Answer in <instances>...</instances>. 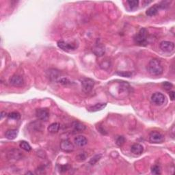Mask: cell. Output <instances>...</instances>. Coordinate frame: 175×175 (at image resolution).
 <instances>
[{
	"mask_svg": "<svg viewBox=\"0 0 175 175\" xmlns=\"http://www.w3.org/2000/svg\"><path fill=\"white\" fill-rule=\"evenodd\" d=\"M110 94L117 99H123L129 95L131 91V87L127 82H115L109 88Z\"/></svg>",
	"mask_w": 175,
	"mask_h": 175,
	"instance_id": "6da1fadb",
	"label": "cell"
},
{
	"mask_svg": "<svg viewBox=\"0 0 175 175\" xmlns=\"http://www.w3.org/2000/svg\"><path fill=\"white\" fill-rule=\"evenodd\" d=\"M147 70L149 73L152 75H161L164 72V68H163L161 62L158 59H152L148 64Z\"/></svg>",
	"mask_w": 175,
	"mask_h": 175,
	"instance_id": "7a4b0ae2",
	"label": "cell"
},
{
	"mask_svg": "<svg viewBox=\"0 0 175 175\" xmlns=\"http://www.w3.org/2000/svg\"><path fill=\"white\" fill-rule=\"evenodd\" d=\"M148 31L146 29L142 28L135 35L133 40L136 44L139 46H146L148 44Z\"/></svg>",
	"mask_w": 175,
	"mask_h": 175,
	"instance_id": "3957f363",
	"label": "cell"
},
{
	"mask_svg": "<svg viewBox=\"0 0 175 175\" xmlns=\"http://www.w3.org/2000/svg\"><path fill=\"white\" fill-rule=\"evenodd\" d=\"M81 84L83 91L86 93H89L93 90L94 82L93 79L90 78H83L81 79Z\"/></svg>",
	"mask_w": 175,
	"mask_h": 175,
	"instance_id": "277c9868",
	"label": "cell"
},
{
	"mask_svg": "<svg viewBox=\"0 0 175 175\" xmlns=\"http://www.w3.org/2000/svg\"><path fill=\"white\" fill-rule=\"evenodd\" d=\"M151 101L156 105H162L164 103L165 97L161 93H155L151 96Z\"/></svg>",
	"mask_w": 175,
	"mask_h": 175,
	"instance_id": "5b68a950",
	"label": "cell"
},
{
	"mask_svg": "<svg viewBox=\"0 0 175 175\" xmlns=\"http://www.w3.org/2000/svg\"><path fill=\"white\" fill-rule=\"evenodd\" d=\"M149 140L154 144H160L164 141V136L159 132L153 131L149 135Z\"/></svg>",
	"mask_w": 175,
	"mask_h": 175,
	"instance_id": "8992f818",
	"label": "cell"
},
{
	"mask_svg": "<svg viewBox=\"0 0 175 175\" xmlns=\"http://www.w3.org/2000/svg\"><path fill=\"white\" fill-rule=\"evenodd\" d=\"M36 115L39 120L47 121L49 118V112L46 108H40L37 109L36 112Z\"/></svg>",
	"mask_w": 175,
	"mask_h": 175,
	"instance_id": "52a82bcc",
	"label": "cell"
},
{
	"mask_svg": "<svg viewBox=\"0 0 175 175\" xmlns=\"http://www.w3.org/2000/svg\"><path fill=\"white\" fill-rule=\"evenodd\" d=\"M159 47L163 51L167 53L173 52L174 49V44L170 41H162Z\"/></svg>",
	"mask_w": 175,
	"mask_h": 175,
	"instance_id": "ba28073f",
	"label": "cell"
},
{
	"mask_svg": "<svg viewBox=\"0 0 175 175\" xmlns=\"http://www.w3.org/2000/svg\"><path fill=\"white\" fill-rule=\"evenodd\" d=\"M9 82L11 85H13V86L15 87H20L22 86L24 84V80L21 75H14L13 77H11Z\"/></svg>",
	"mask_w": 175,
	"mask_h": 175,
	"instance_id": "9c48e42d",
	"label": "cell"
},
{
	"mask_svg": "<svg viewBox=\"0 0 175 175\" xmlns=\"http://www.w3.org/2000/svg\"><path fill=\"white\" fill-rule=\"evenodd\" d=\"M60 149L66 153H70L74 150V145L69 140H64L60 143Z\"/></svg>",
	"mask_w": 175,
	"mask_h": 175,
	"instance_id": "30bf717a",
	"label": "cell"
},
{
	"mask_svg": "<svg viewBox=\"0 0 175 175\" xmlns=\"http://www.w3.org/2000/svg\"><path fill=\"white\" fill-rule=\"evenodd\" d=\"M57 44L59 48L62 49L64 51H71V50H75L76 49V47L73 44L68 43L63 40L58 41Z\"/></svg>",
	"mask_w": 175,
	"mask_h": 175,
	"instance_id": "8fae6325",
	"label": "cell"
},
{
	"mask_svg": "<svg viewBox=\"0 0 175 175\" xmlns=\"http://www.w3.org/2000/svg\"><path fill=\"white\" fill-rule=\"evenodd\" d=\"M93 51L96 55L101 57V56H102L105 54V47L103 46L101 43H98L93 47Z\"/></svg>",
	"mask_w": 175,
	"mask_h": 175,
	"instance_id": "7c38bea8",
	"label": "cell"
},
{
	"mask_svg": "<svg viewBox=\"0 0 175 175\" xmlns=\"http://www.w3.org/2000/svg\"><path fill=\"white\" fill-rule=\"evenodd\" d=\"M131 153L135 155H140L143 153L144 147L140 144H134L131 147Z\"/></svg>",
	"mask_w": 175,
	"mask_h": 175,
	"instance_id": "4fadbf2b",
	"label": "cell"
},
{
	"mask_svg": "<svg viewBox=\"0 0 175 175\" xmlns=\"http://www.w3.org/2000/svg\"><path fill=\"white\" fill-rule=\"evenodd\" d=\"M159 9H161V8H160L159 4L154 5V6H153L150 7V8L146 10V15H148L149 17H153V16H155V15H156L158 13Z\"/></svg>",
	"mask_w": 175,
	"mask_h": 175,
	"instance_id": "5bb4252c",
	"label": "cell"
},
{
	"mask_svg": "<svg viewBox=\"0 0 175 175\" xmlns=\"http://www.w3.org/2000/svg\"><path fill=\"white\" fill-rule=\"evenodd\" d=\"M23 153L21 152L19 150L17 149H13L10 150L8 153V158L11 159H19L21 158L23 155Z\"/></svg>",
	"mask_w": 175,
	"mask_h": 175,
	"instance_id": "9a60e30c",
	"label": "cell"
},
{
	"mask_svg": "<svg viewBox=\"0 0 175 175\" xmlns=\"http://www.w3.org/2000/svg\"><path fill=\"white\" fill-rule=\"evenodd\" d=\"M75 143L78 146H84L85 145H86L88 143V140L85 136L83 135H78L74 139Z\"/></svg>",
	"mask_w": 175,
	"mask_h": 175,
	"instance_id": "2e32d148",
	"label": "cell"
},
{
	"mask_svg": "<svg viewBox=\"0 0 175 175\" xmlns=\"http://www.w3.org/2000/svg\"><path fill=\"white\" fill-rule=\"evenodd\" d=\"M107 104L104 103H97L94 105L88 107V110L90 112H95L98 111L102 110L103 109H104L106 107Z\"/></svg>",
	"mask_w": 175,
	"mask_h": 175,
	"instance_id": "e0dca14e",
	"label": "cell"
},
{
	"mask_svg": "<svg viewBox=\"0 0 175 175\" xmlns=\"http://www.w3.org/2000/svg\"><path fill=\"white\" fill-rule=\"evenodd\" d=\"M18 135V131L16 129H9L6 132L5 136L8 140H14Z\"/></svg>",
	"mask_w": 175,
	"mask_h": 175,
	"instance_id": "ac0fdd59",
	"label": "cell"
},
{
	"mask_svg": "<svg viewBox=\"0 0 175 175\" xmlns=\"http://www.w3.org/2000/svg\"><path fill=\"white\" fill-rule=\"evenodd\" d=\"M112 67V62L111 60L108 58H105L100 63V67L102 69L108 70L109 69Z\"/></svg>",
	"mask_w": 175,
	"mask_h": 175,
	"instance_id": "d6986e66",
	"label": "cell"
},
{
	"mask_svg": "<svg viewBox=\"0 0 175 175\" xmlns=\"http://www.w3.org/2000/svg\"><path fill=\"white\" fill-rule=\"evenodd\" d=\"M60 128V124L58 123H54L50 124L48 127V131L51 133H57Z\"/></svg>",
	"mask_w": 175,
	"mask_h": 175,
	"instance_id": "ffe728a7",
	"label": "cell"
},
{
	"mask_svg": "<svg viewBox=\"0 0 175 175\" xmlns=\"http://www.w3.org/2000/svg\"><path fill=\"white\" fill-rule=\"evenodd\" d=\"M73 127L74 130L78 132H82L86 129V126L84 124H83L79 122H74L73 124Z\"/></svg>",
	"mask_w": 175,
	"mask_h": 175,
	"instance_id": "44dd1931",
	"label": "cell"
},
{
	"mask_svg": "<svg viewBox=\"0 0 175 175\" xmlns=\"http://www.w3.org/2000/svg\"><path fill=\"white\" fill-rule=\"evenodd\" d=\"M127 2L128 4L130 10H134L138 7L139 1H138V0H130V1H127Z\"/></svg>",
	"mask_w": 175,
	"mask_h": 175,
	"instance_id": "7402d4cb",
	"label": "cell"
},
{
	"mask_svg": "<svg viewBox=\"0 0 175 175\" xmlns=\"http://www.w3.org/2000/svg\"><path fill=\"white\" fill-rule=\"evenodd\" d=\"M19 146L22 149H23L25 151H28V152H29V151H30L32 150V147H31L30 145H29L28 142H25V141L21 142L20 144H19Z\"/></svg>",
	"mask_w": 175,
	"mask_h": 175,
	"instance_id": "603a6c76",
	"label": "cell"
},
{
	"mask_svg": "<svg viewBox=\"0 0 175 175\" xmlns=\"http://www.w3.org/2000/svg\"><path fill=\"white\" fill-rule=\"evenodd\" d=\"M8 117L11 118V119H14V120H19V118H21V115L17 112H11L8 114Z\"/></svg>",
	"mask_w": 175,
	"mask_h": 175,
	"instance_id": "cb8c5ba5",
	"label": "cell"
},
{
	"mask_svg": "<svg viewBox=\"0 0 175 175\" xmlns=\"http://www.w3.org/2000/svg\"><path fill=\"white\" fill-rule=\"evenodd\" d=\"M124 142H125V139L123 136H118L116 139V144L118 146H121L124 144Z\"/></svg>",
	"mask_w": 175,
	"mask_h": 175,
	"instance_id": "d4e9b609",
	"label": "cell"
},
{
	"mask_svg": "<svg viewBox=\"0 0 175 175\" xmlns=\"http://www.w3.org/2000/svg\"><path fill=\"white\" fill-rule=\"evenodd\" d=\"M151 173L153 174H161V168L158 165H155L151 168Z\"/></svg>",
	"mask_w": 175,
	"mask_h": 175,
	"instance_id": "484cf974",
	"label": "cell"
},
{
	"mask_svg": "<svg viewBox=\"0 0 175 175\" xmlns=\"http://www.w3.org/2000/svg\"><path fill=\"white\" fill-rule=\"evenodd\" d=\"M101 156H102L101 155H95V156L93 157V158L90 160V162H89V163H90L91 165L96 164L99 161L100 159L101 158Z\"/></svg>",
	"mask_w": 175,
	"mask_h": 175,
	"instance_id": "4316f807",
	"label": "cell"
},
{
	"mask_svg": "<svg viewBox=\"0 0 175 175\" xmlns=\"http://www.w3.org/2000/svg\"><path fill=\"white\" fill-rule=\"evenodd\" d=\"M117 75L124 77V78H130L132 75V73L125 72V71H121V72H118Z\"/></svg>",
	"mask_w": 175,
	"mask_h": 175,
	"instance_id": "83f0119b",
	"label": "cell"
},
{
	"mask_svg": "<svg viewBox=\"0 0 175 175\" xmlns=\"http://www.w3.org/2000/svg\"><path fill=\"white\" fill-rule=\"evenodd\" d=\"M162 85H163V87H164V88L166 90H170L173 87V84H171V83L168 82H165L164 83H163Z\"/></svg>",
	"mask_w": 175,
	"mask_h": 175,
	"instance_id": "f1b7e54d",
	"label": "cell"
},
{
	"mask_svg": "<svg viewBox=\"0 0 175 175\" xmlns=\"http://www.w3.org/2000/svg\"><path fill=\"white\" fill-rule=\"evenodd\" d=\"M77 159H78L79 161H84V160L86 159V155L84 153H80L79 155H78V156L77 157Z\"/></svg>",
	"mask_w": 175,
	"mask_h": 175,
	"instance_id": "f546056e",
	"label": "cell"
},
{
	"mask_svg": "<svg viewBox=\"0 0 175 175\" xmlns=\"http://www.w3.org/2000/svg\"><path fill=\"white\" fill-rule=\"evenodd\" d=\"M69 81L66 78H62V79L60 80V83H61L62 84H64V85H67L68 84H69Z\"/></svg>",
	"mask_w": 175,
	"mask_h": 175,
	"instance_id": "4dcf8cb0",
	"label": "cell"
},
{
	"mask_svg": "<svg viewBox=\"0 0 175 175\" xmlns=\"http://www.w3.org/2000/svg\"><path fill=\"white\" fill-rule=\"evenodd\" d=\"M169 96H170V99L172 101H174V91L169 92Z\"/></svg>",
	"mask_w": 175,
	"mask_h": 175,
	"instance_id": "1f68e13d",
	"label": "cell"
},
{
	"mask_svg": "<svg viewBox=\"0 0 175 175\" xmlns=\"http://www.w3.org/2000/svg\"><path fill=\"white\" fill-rule=\"evenodd\" d=\"M27 174H33V173H30V172H28V173H27Z\"/></svg>",
	"mask_w": 175,
	"mask_h": 175,
	"instance_id": "d6a6232c",
	"label": "cell"
}]
</instances>
